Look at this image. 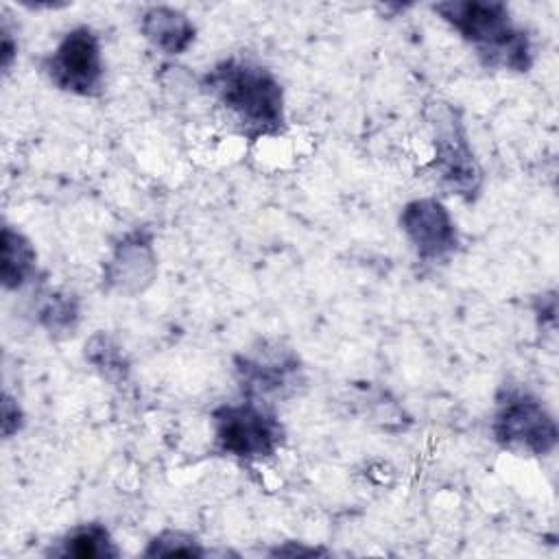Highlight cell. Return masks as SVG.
<instances>
[{
    "instance_id": "cell-10",
    "label": "cell",
    "mask_w": 559,
    "mask_h": 559,
    "mask_svg": "<svg viewBox=\"0 0 559 559\" xmlns=\"http://www.w3.org/2000/svg\"><path fill=\"white\" fill-rule=\"evenodd\" d=\"M140 33L155 50L164 55H183L197 37L192 20L183 11L166 4L144 9L140 15Z\"/></svg>"
},
{
    "instance_id": "cell-3",
    "label": "cell",
    "mask_w": 559,
    "mask_h": 559,
    "mask_svg": "<svg viewBox=\"0 0 559 559\" xmlns=\"http://www.w3.org/2000/svg\"><path fill=\"white\" fill-rule=\"evenodd\" d=\"M212 428L216 450L240 461L269 459L284 443V426L277 415L251 397L218 406L212 413Z\"/></svg>"
},
{
    "instance_id": "cell-13",
    "label": "cell",
    "mask_w": 559,
    "mask_h": 559,
    "mask_svg": "<svg viewBox=\"0 0 559 559\" xmlns=\"http://www.w3.org/2000/svg\"><path fill=\"white\" fill-rule=\"evenodd\" d=\"M39 323L52 336H70L79 323V304L72 295L50 293L39 308Z\"/></svg>"
},
{
    "instance_id": "cell-4",
    "label": "cell",
    "mask_w": 559,
    "mask_h": 559,
    "mask_svg": "<svg viewBox=\"0 0 559 559\" xmlns=\"http://www.w3.org/2000/svg\"><path fill=\"white\" fill-rule=\"evenodd\" d=\"M432 127L435 162L441 181L461 199L474 201L483 186V170L472 153L461 114L450 103H432L426 109Z\"/></svg>"
},
{
    "instance_id": "cell-1",
    "label": "cell",
    "mask_w": 559,
    "mask_h": 559,
    "mask_svg": "<svg viewBox=\"0 0 559 559\" xmlns=\"http://www.w3.org/2000/svg\"><path fill=\"white\" fill-rule=\"evenodd\" d=\"M203 87L227 109L247 140L282 133L284 90L264 66L240 57L223 59L203 76Z\"/></svg>"
},
{
    "instance_id": "cell-8",
    "label": "cell",
    "mask_w": 559,
    "mask_h": 559,
    "mask_svg": "<svg viewBox=\"0 0 559 559\" xmlns=\"http://www.w3.org/2000/svg\"><path fill=\"white\" fill-rule=\"evenodd\" d=\"M157 275V255L153 247V234L146 229H133L124 234L105 262L103 284L111 293L138 295L144 293Z\"/></svg>"
},
{
    "instance_id": "cell-6",
    "label": "cell",
    "mask_w": 559,
    "mask_h": 559,
    "mask_svg": "<svg viewBox=\"0 0 559 559\" xmlns=\"http://www.w3.org/2000/svg\"><path fill=\"white\" fill-rule=\"evenodd\" d=\"M41 72L61 92L85 98L98 96L105 85V63L96 31L90 26L70 28L41 59Z\"/></svg>"
},
{
    "instance_id": "cell-7",
    "label": "cell",
    "mask_w": 559,
    "mask_h": 559,
    "mask_svg": "<svg viewBox=\"0 0 559 559\" xmlns=\"http://www.w3.org/2000/svg\"><path fill=\"white\" fill-rule=\"evenodd\" d=\"M400 227L421 262H443L459 247L450 212L432 197L406 203L400 214Z\"/></svg>"
},
{
    "instance_id": "cell-2",
    "label": "cell",
    "mask_w": 559,
    "mask_h": 559,
    "mask_svg": "<svg viewBox=\"0 0 559 559\" xmlns=\"http://www.w3.org/2000/svg\"><path fill=\"white\" fill-rule=\"evenodd\" d=\"M432 11L467 41L483 66L526 72L533 66V44L518 26L504 2L498 0H445Z\"/></svg>"
},
{
    "instance_id": "cell-12",
    "label": "cell",
    "mask_w": 559,
    "mask_h": 559,
    "mask_svg": "<svg viewBox=\"0 0 559 559\" xmlns=\"http://www.w3.org/2000/svg\"><path fill=\"white\" fill-rule=\"evenodd\" d=\"M50 555L59 557H79V559H107L118 557L120 550L116 548L109 531L103 524H81L68 531L59 539V548L50 550Z\"/></svg>"
},
{
    "instance_id": "cell-11",
    "label": "cell",
    "mask_w": 559,
    "mask_h": 559,
    "mask_svg": "<svg viewBox=\"0 0 559 559\" xmlns=\"http://www.w3.org/2000/svg\"><path fill=\"white\" fill-rule=\"evenodd\" d=\"M0 280L7 290L22 288L35 275L37 251L33 242L15 227L4 225L0 234Z\"/></svg>"
},
{
    "instance_id": "cell-15",
    "label": "cell",
    "mask_w": 559,
    "mask_h": 559,
    "mask_svg": "<svg viewBox=\"0 0 559 559\" xmlns=\"http://www.w3.org/2000/svg\"><path fill=\"white\" fill-rule=\"evenodd\" d=\"M85 356L90 358V362L103 371V376L111 378L114 373L118 378H122V373L127 371V365L122 360L120 349L103 334H96L87 345H85Z\"/></svg>"
},
{
    "instance_id": "cell-5",
    "label": "cell",
    "mask_w": 559,
    "mask_h": 559,
    "mask_svg": "<svg viewBox=\"0 0 559 559\" xmlns=\"http://www.w3.org/2000/svg\"><path fill=\"white\" fill-rule=\"evenodd\" d=\"M491 432L502 448L533 456H546L557 445L555 417L524 389H504L498 395Z\"/></svg>"
},
{
    "instance_id": "cell-14",
    "label": "cell",
    "mask_w": 559,
    "mask_h": 559,
    "mask_svg": "<svg viewBox=\"0 0 559 559\" xmlns=\"http://www.w3.org/2000/svg\"><path fill=\"white\" fill-rule=\"evenodd\" d=\"M146 557H201L203 548L181 531H164L144 550Z\"/></svg>"
},
{
    "instance_id": "cell-16",
    "label": "cell",
    "mask_w": 559,
    "mask_h": 559,
    "mask_svg": "<svg viewBox=\"0 0 559 559\" xmlns=\"http://www.w3.org/2000/svg\"><path fill=\"white\" fill-rule=\"evenodd\" d=\"M15 31L13 26L9 24L7 15H2V24H0V61H2V70L9 72L13 61H15V55H17V39L13 37Z\"/></svg>"
},
{
    "instance_id": "cell-17",
    "label": "cell",
    "mask_w": 559,
    "mask_h": 559,
    "mask_svg": "<svg viewBox=\"0 0 559 559\" xmlns=\"http://www.w3.org/2000/svg\"><path fill=\"white\" fill-rule=\"evenodd\" d=\"M22 424H24L22 408L9 393H4V402H2V435H4V439L13 437L22 428Z\"/></svg>"
},
{
    "instance_id": "cell-9",
    "label": "cell",
    "mask_w": 559,
    "mask_h": 559,
    "mask_svg": "<svg viewBox=\"0 0 559 559\" xmlns=\"http://www.w3.org/2000/svg\"><path fill=\"white\" fill-rule=\"evenodd\" d=\"M236 378L242 393L251 400H264L273 395H286L295 391L299 382L297 358L290 354H266V356H238Z\"/></svg>"
}]
</instances>
